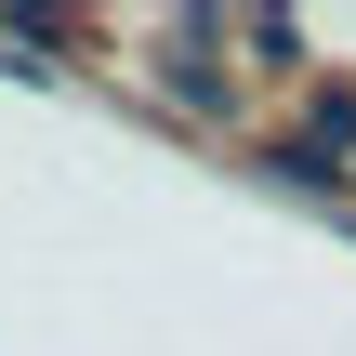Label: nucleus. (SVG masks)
Masks as SVG:
<instances>
[{
  "instance_id": "1",
  "label": "nucleus",
  "mask_w": 356,
  "mask_h": 356,
  "mask_svg": "<svg viewBox=\"0 0 356 356\" xmlns=\"http://www.w3.org/2000/svg\"><path fill=\"white\" fill-rule=\"evenodd\" d=\"M304 119H317V159L343 172V159H356V79H317V92H304Z\"/></svg>"
}]
</instances>
